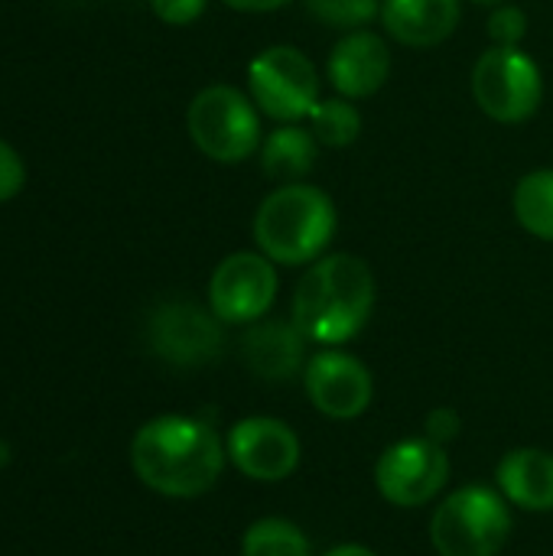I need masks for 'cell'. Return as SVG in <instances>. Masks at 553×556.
<instances>
[{
	"label": "cell",
	"mask_w": 553,
	"mask_h": 556,
	"mask_svg": "<svg viewBox=\"0 0 553 556\" xmlns=\"http://www.w3.org/2000/svg\"><path fill=\"white\" fill-rule=\"evenodd\" d=\"M225 459L228 453L209 424L176 414L147 420L130 443L137 479L166 498L205 495L218 482Z\"/></svg>",
	"instance_id": "obj_1"
},
{
	"label": "cell",
	"mask_w": 553,
	"mask_h": 556,
	"mask_svg": "<svg viewBox=\"0 0 553 556\" xmlns=\"http://www.w3.org/2000/svg\"><path fill=\"white\" fill-rule=\"evenodd\" d=\"M375 274L355 254H329L310 264L293 290V323L316 345H345L372 319Z\"/></svg>",
	"instance_id": "obj_2"
},
{
	"label": "cell",
	"mask_w": 553,
	"mask_h": 556,
	"mask_svg": "<svg viewBox=\"0 0 553 556\" xmlns=\"http://www.w3.org/2000/svg\"><path fill=\"white\" fill-rule=\"evenodd\" d=\"M339 225L336 202L310 182L277 186L254 212V244L264 257L303 267L323 257Z\"/></svg>",
	"instance_id": "obj_3"
},
{
	"label": "cell",
	"mask_w": 553,
	"mask_h": 556,
	"mask_svg": "<svg viewBox=\"0 0 553 556\" xmlns=\"http://www.w3.org/2000/svg\"><path fill=\"white\" fill-rule=\"evenodd\" d=\"M508 534V502L489 485L456 489L430 521V541L440 556H495L505 547Z\"/></svg>",
	"instance_id": "obj_4"
},
{
	"label": "cell",
	"mask_w": 553,
	"mask_h": 556,
	"mask_svg": "<svg viewBox=\"0 0 553 556\" xmlns=\"http://www.w3.org/2000/svg\"><path fill=\"white\" fill-rule=\"evenodd\" d=\"M186 127L192 143L215 163H244L264 143L257 104L231 85L202 88L189 104Z\"/></svg>",
	"instance_id": "obj_5"
},
{
	"label": "cell",
	"mask_w": 553,
	"mask_h": 556,
	"mask_svg": "<svg viewBox=\"0 0 553 556\" xmlns=\"http://www.w3.org/2000/svg\"><path fill=\"white\" fill-rule=\"evenodd\" d=\"M473 98L486 117L521 124L541 108V68L521 46H489L473 65Z\"/></svg>",
	"instance_id": "obj_6"
},
{
	"label": "cell",
	"mask_w": 553,
	"mask_h": 556,
	"mask_svg": "<svg viewBox=\"0 0 553 556\" xmlns=\"http://www.w3.org/2000/svg\"><path fill=\"white\" fill-rule=\"evenodd\" d=\"M248 91L264 117L300 124L319 104V75L297 46H271L251 59Z\"/></svg>",
	"instance_id": "obj_7"
},
{
	"label": "cell",
	"mask_w": 553,
	"mask_h": 556,
	"mask_svg": "<svg viewBox=\"0 0 553 556\" xmlns=\"http://www.w3.org/2000/svg\"><path fill=\"white\" fill-rule=\"evenodd\" d=\"M450 479V459L440 443L427 437L401 440L388 446L375 466V482L385 502L394 508H420L433 502Z\"/></svg>",
	"instance_id": "obj_8"
},
{
	"label": "cell",
	"mask_w": 553,
	"mask_h": 556,
	"mask_svg": "<svg viewBox=\"0 0 553 556\" xmlns=\"http://www.w3.org/2000/svg\"><path fill=\"white\" fill-rule=\"evenodd\" d=\"M277 300V270L274 261L261 251L228 254L209 280V306L222 323L251 326Z\"/></svg>",
	"instance_id": "obj_9"
},
{
	"label": "cell",
	"mask_w": 553,
	"mask_h": 556,
	"mask_svg": "<svg viewBox=\"0 0 553 556\" xmlns=\"http://www.w3.org/2000/svg\"><path fill=\"white\" fill-rule=\"evenodd\" d=\"M147 339L163 362L179 368L209 365L212 358L222 355L225 345L222 319L189 300L160 303L150 316Z\"/></svg>",
	"instance_id": "obj_10"
},
{
	"label": "cell",
	"mask_w": 553,
	"mask_h": 556,
	"mask_svg": "<svg viewBox=\"0 0 553 556\" xmlns=\"http://www.w3.org/2000/svg\"><path fill=\"white\" fill-rule=\"evenodd\" d=\"M303 384L313 407L332 420L362 417L375 394L372 371L355 355L339 349L316 352L303 368Z\"/></svg>",
	"instance_id": "obj_11"
},
{
	"label": "cell",
	"mask_w": 553,
	"mask_h": 556,
	"mask_svg": "<svg viewBox=\"0 0 553 556\" xmlns=\"http://www.w3.org/2000/svg\"><path fill=\"white\" fill-rule=\"evenodd\" d=\"M225 453L241 476L254 482H284L300 463V440L284 420L248 417L228 430Z\"/></svg>",
	"instance_id": "obj_12"
},
{
	"label": "cell",
	"mask_w": 553,
	"mask_h": 556,
	"mask_svg": "<svg viewBox=\"0 0 553 556\" xmlns=\"http://www.w3.org/2000/svg\"><path fill=\"white\" fill-rule=\"evenodd\" d=\"M326 75L339 98H372L391 75V49L378 33L352 29L332 46Z\"/></svg>",
	"instance_id": "obj_13"
},
{
	"label": "cell",
	"mask_w": 553,
	"mask_h": 556,
	"mask_svg": "<svg viewBox=\"0 0 553 556\" xmlns=\"http://www.w3.org/2000/svg\"><path fill=\"white\" fill-rule=\"evenodd\" d=\"M306 342L310 339L297 329L293 319H257L241 339V355L254 378L280 384L306 368Z\"/></svg>",
	"instance_id": "obj_14"
},
{
	"label": "cell",
	"mask_w": 553,
	"mask_h": 556,
	"mask_svg": "<svg viewBox=\"0 0 553 556\" xmlns=\"http://www.w3.org/2000/svg\"><path fill=\"white\" fill-rule=\"evenodd\" d=\"M460 0H381L385 33L411 49H433L460 26Z\"/></svg>",
	"instance_id": "obj_15"
},
{
	"label": "cell",
	"mask_w": 553,
	"mask_h": 556,
	"mask_svg": "<svg viewBox=\"0 0 553 556\" xmlns=\"http://www.w3.org/2000/svg\"><path fill=\"white\" fill-rule=\"evenodd\" d=\"M499 492L521 511H553V456L544 450H512L495 469Z\"/></svg>",
	"instance_id": "obj_16"
},
{
	"label": "cell",
	"mask_w": 553,
	"mask_h": 556,
	"mask_svg": "<svg viewBox=\"0 0 553 556\" xmlns=\"http://www.w3.org/2000/svg\"><path fill=\"white\" fill-rule=\"evenodd\" d=\"M316 150H319V140L313 137L310 127L280 124L264 137L257 153H261L264 176H271L280 186H290V182H303L313 173Z\"/></svg>",
	"instance_id": "obj_17"
},
{
	"label": "cell",
	"mask_w": 553,
	"mask_h": 556,
	"mask_svg": "<svg viewBox=\"0 0 553 556\" xmlns=\"http://www.w3.org/2000/svg\"><path fill=\"white\" fill-rule=\"evenodd\" d=\"M512 208L528 235L553 244V169H535L521 176L512 195Z\"/></svg>",
	"instance_id": "obj_18"
},
{
	"label": "cell",
	"mask_w": 553,
	"mask_h": 556,
	"mask_svg": "<svg viewBox=\"0 0 553 556\" xmlns=\"http://www.w3.org/2000/svg\"><path fill=\"white\" fill-rule=\"evenodd\" d=\"M241 556H310V541L284 518H261L244 531Z\"/></svg>",
	"instance_id": "obj_19"
},
{
	"label": "cell",
	"mask_w": 553,
	"mask_h": 556,
	"mask_svg": "<svg viewBox=\"0 0 553 556\" xmlns=\"http://www.w3.org/2000/svg\"><path fill=\"white\" fill-rule=\"evenodd\" d=\"M310 130L323 147H349L362 134V111L349 98L319 101L310 111Z\"/></svg>",
	"instance_id": "obj_20"
},
{
	"label": "cell",
	"mask_w": 553,
	"mask_h": 556,
	"mask_svg": "<svg viewBox=\"0 0 553 556\" xmlns=\"http://www.w3.org/2000/svg\"><path fill=\"white\" fill-rule=\"evenodd\" d=\"M306 13L332 29H362L375 16H381V0H303Z\"/></svg>",
	"instance_id": "obj_21"
},
{
	"label": "cell",
	"mask_w": 553,
	"mask_h": 556,
	"mask_svg": "<svg viewBox=\"0 0 553 556\" xmlns=\"http://www.w3.org/2000/svg\"><path fill=\"white\" fill-rule=\"evenodd\" d=\"M528 36V13L515 3L492 7L489 16V39L492 46H521Z\"/></svg>",
	"instance_id": "obj_22"
},
{
	"label": "cell",
	"mask_w": 553,
	"mask_h": 556,
	"mask_svg": "<svg viewBox=\"0 0 553 556\" xmlns=\"http://www.w3.org/2000/svg\"><path fill=\"white\" fill-rule=\"evenodd\" d=\"M23 182H26V169H23L20 153L0 140V202L13 199L23 189Z\"/></svg>",
	"instance_id": "obj_23"
},
{
	"label": "cell",
	"mask_w": 553,
	"mask_h": 556,
	"mask_svg": "<svg viewBox=\"0 0 553 556\" xmlns=\"http://www.w3.org/2000/svg\"><path fill=\"white\" fill-rule=\"evenodd\" d=\"M205 3L209 0H150L153 13L169 26H189L192 20L202 16Z\"/></svg>",
	"instance_id": "obj_24"
},
{
	"label": "cell",
	"mask_w": 553,
	"mask_h": 556,
	"mask_svg": "<svg viewBox=\"0 0 553 556\" xmlns=\"http://www.w3.org/2000/svg\"><path fill=\"white\" fill-rule=\"evenodd\" d=\"M424 430H427V440H433V443H450V440H456L460 437V430H463V420H460V414L453 410V407H437V410H430L427 414V420H424Z\"/></svg>",
	"instance_id": "obj_25"
},
{
	"label": "cell",
	"mask_w": 553,
	"mask_h": 556,
	"mask_svg": "<svg viewBox=\"0 0 553 556\" xmlns=\"http://www.w3.org/2000/svg\"><path fill=\"white\" fill-rule=\"evenodd\" d=\"M222 3L231 10H241V13H271V10L287 7L290 0H222Z\"/></svg>",
	"instance_id": "obj_26"
},
{
	"label": "cell",
	"mask_w": 553,
	"mask_h": 556,
	"mask_svg": "<svg viewBox=\"0 0 553 556\" xmlns=\"http://www.w3.org/2000/svg\"><path fill=\"white\" fill-rule=\"evenodd\" d=\"M326 556H375V551H368L362 544H342V547H332Z\"/></svg>",
	"instance_id": "obj_27"
},
{
	"label": "cell",
	"mask_w": 553,
	"mask_h": 556,
	"mask_svg": "<svg viewBox=\"0 0 553 556\" xmlns=\"http://www.w3.org/2000/svg\"><path fill=\"white\" fill-rule=\"evenodd\" d=\"M473 3H479V7H502V3H508V0H473Z\"/></svg>",
	"instance_id": "obj_28"
}]
</instances>
